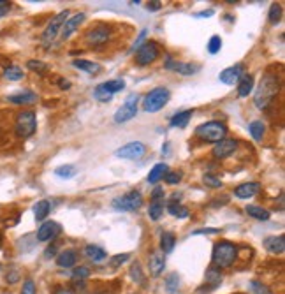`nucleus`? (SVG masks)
<instances>
[{
    "instance_id": "nucleus-46",
    "label": "nucleus",
    "mask_w": 285,
    "mask_h": 294,
    "mask_svg": "<svg viewBox=\"0 0 285 294\" xmlns=\"http://www.w3.org/2000/svg\"><path fill=\"white\" fill-rule=\"evenodd\" d=\"M130 277H132V280H136V284H142V282H145V277H142V271H141V264L137 263V261L130 266Z\"/></svg>"
},
{
    "instance_id": "nucleus-11",
    "label": "nucleus",
    "mask_w": 285,
    "mask_h": 294,
    "mask_svg": "<svg viewBox=\"0 0 285 294\" xmlns=\"http://www.w3.org/2000/svg\"><path fill=\"white\" fill-rule=\"evenodd\" d=\"M146 153V146L145 143L141 141H132V143H127V145H123L122 148H118L115 152L116 157H120V159H127V160H137L141 159L142 155Z\"/></svg>"
},
{
    "instance_id": "nucleus-50",
    "label": "nucleus",
    "mask_w": 285,
    "mask_h": 294,
    "mask_svg": "<svg viewBox=\"0 0 285 294\" xmlns=\"http://www.w3.org/2000/svg\"><path fill=\"white\" fill-rule=\"evenodd\" d=\"M18 280H20V271L13 270V271H9V273L6 275V282H7V284H16Z\"/></svg>"
},
{
    "instance_id": "nucleus-8",
    "label": "nucleus",
    "mask_w": 285,
    "mask_h": 294,
    "mask_svg": "<svg viewBox=\"0 0 285 294\" xmlns=\"http://www.w3.org/2000/svg\"><path fill=\"white\" fill-rule=\"evenodd\" d=\"M69 11H60L58 14H56L55 18H53L51 21L48 23V27L44 28V32H42V42H44L46 46H49L53 41L56 39V35L60 34V30H62V27H63V23H65V20L69 18Z\"/></svg>"
},
{
    "instance_id": "nucleus-29",
    "label": "nucleus",
    "mask_w": 285,
    "mask_h": 294,
    "mask_svg": "<svg viewBox=\"0 0 285 294\" xmlns=\"http://www.w3.org/2000/svg\"><path fill=\"white\" fill-rule=\"evenodd\" d=\"M166 292L167 294H181V278L178 273H169L166 277Z\"/></svg>"
},
{
    "instance_id": "nucleus-41",
    "label": "nucleus",
    "mask_w": 285,
    "mask_h": 294,
    "mask_svg": "<svg viewBox=\"0 0 285 294\" xmlns=\"http://www.w3.org/2000/svg\"><path fill=\"white\" fill-rule=\"evenodd\" d=\"M268 20H269V23H271V25L280 23V20H282V6H280V4H271V7H269Z\"/></svg>"
},
{
    "instance_id": "nucleus-15",
    "label": "nucleus",
    "mask_w": 285,
    "mask_h": 294,
    "mask_svg": "<svg viewBox=\"0 0 285 294\" xmlns=\"http://www.w3.org/2000/svg\"><path fill=\"white\" fill-rule=\"evenodd\" d=\"M238 148V141L236 139H222V141L215 143V146H213V157L215 159H227V157H231L234 152H236Z\"/></svg>"
},
{
    "instance_id": "nucleus-4",
    "label": "nucleus",
    "mask_w": 285,
    "mask_h": 294,
    "mask_svg": "<svg viewBox=\"0 0 285 294\" xmlns=\"http://www.w3.org/2000/svg\"><path fill=\"white\" fill-rule=\"evenodd\" d=\"M35 131H37V118H35L34 111L32 109L20 111L16 114V124H14V132H16L18 138L28 139L35 134Z\"/></svg>"
},
{
    "instance_id": "nucleus-60",
    "label": "nucleus",
    "mask_w": 285,
    "mask_h": 294,
    "mask_svg": "<svg viewBox=\"0 0 285 294\" xmlns=\"http://www.w3.org/2000/svg\"><path fill=\"white\" fill-rule=\"evenodd\" d=\"M0 270H2V264H0Z\"/></svg>"
},
{
    "instance_id": "nucleus-18",
    "label": "nucleus",
    "mask_w": 285,
    "mask_h": 294,
    "mask_svg": "<svg viewBox=\"0 0 285 294\" xmlns=\"http://www.w3.org/2000/svg\"><path fill=\"white\" fill-rule=\"evenodd\" d=\"M262 245H264V249L268 250L269 254H273V256H280V254H283V250H285V236L283 234L268 236V238L262 242Z\"/></svg>"
},
{
    "instance_id": "nucleus-24",
    "label": "nucleus",
    "mask_w": 285,
    "mask_h": 294,
    "mask_svg": "<svg viewBox=\"0 0 285 294\" xmlns=\"http://www.w3.org/2000/svg\"><path fill=\"white\" fill-rule=\"evenodd\" d=\"M85 256L90 261H94V263H102L108 257V252L99 245H87L85 247Z\"/></svg>"
},
{
    "instance_id": "nucleus-26",
    "label": "nucleus",
    "mask_w": 285,
    "mask_h": 294,
    "mask_svg": "<svg viewBox=\"0 0 285 294\" xmlns=\"http://www.w3.org/2000/svg\"><path fill=\"white\" fill-rule=\"evenodd\" d=\"M167 171H169V166H167L166 162L155 164V166L152 167V171H150V174L146 177V180H148L150 184H157V182H160L164 177H166Z\"/></svg>"
},
{
    "instance_id": "nucleus-33",
    "label": "nucleus",
    "mask_w": 285,
    "mask_h": 294,
    "mask_svg": "<svg viewBox=\"0 0 285 294\" xmlns=\"http://www.w3.org/2000/svg\"><path fill=\"white\" fill-rule=\"evenodd\" d=\"M248 132H250V136L255 139V141H262L264 132H266V125L262 124V120H254V122H250V125H248Z\"/></svg>"
},
{
    "instance_id": "nucleus-43",
    "label": "nucleus",
    "mask_w": 285,
    "mask_h": 294,
    "mask_svg": "<svg viewBox=\"0 0 285 294\" xmlns=\"http://www.w3.org/2000/svg\"><path fill=\"white\" fill-rule=\"evenodd\" d=\"M220 49H222V39H220V35H211V39L208 41V51L211 55H217Z\"/></svg>"
},
{
    "instance_id": "nucleus-32",
    "label": "nucleus",
    "mask_w": 285,
    "mask_h": 294,
    "mask_svg": "<svg viewBox=\"0 0 285 294\" xmlns=\"http://www.w3.org/2000/svg\"><path fill=\"white\" fill-rule=\"evenodd\" d=\"M88 277H90V268H87V266L74 268L73 273H70V282H73L74 285H83Z\"/></svg>"
},
{
    "instance_id": "nucleus-30",
    "label": "nucleus",
    "mask_w": 285,
    "mask_h": 294,
    "mask_svg": "<svg viewBox=\"0 0 285 294\" xmlns=\"http://www.w3.org/2000/svg\"><path fill=\"white\" fill-rule=\"evenodd\" d=\"M49 210H51V203L48 199H41L35 203L34 206V215H35V220L37 222H42L46 217L49 215Z\"/></svg>"
},
{
    "instance_id": "nucleus-3",
    "label": "nucleus",
    "mask_w": 285,
    "mask_h": 294,
    "mask_svg": "<svg viewBox=\"0 0 285 294\" xmlns=\"http://www.w3.org/2000/svg\"><path fill=\"white\" fill-rule=\"evenodd\" d=\"M195 136L204 143H219L226 139L227 136V127L224 122H204V124L195 127Z\"/></svg>"
},
{
    "instance_id": "nucleus-54",
    "label": "nucleus",
    "mask_w": 285,
    "mask_h": 294,
    "mask_svg": "<svg viewBox=\"0 0 285 294\" xmlns=\"http://www.w3.org/2000/svg\"><path fill=\"white\" fill-rule=\"evenodd\" d=\"M160 7H162V2H159V0H153V2L146 4V11H152V13H155V11H160Z\"/></svg>"
},
{
    "instance_id": "nucleus-28",
    "label": "nucleus",
    "mask_w": 285,
    "mask_h": 294,
    "mask_svg": "<svg viewBox=\"0 0 285 294\" xmlns=\"http://www.w3.org/2000/svg\"><path fill=\"white\" fill-rule=\"evenodd\" d=\"M222 270L217 266H209L208 270H206V284L209 285L211 289H215L217 285H220V282H222Z\"/></svg>"
},
{
    "instance_id": "nucleus-12",
    "label": "nucleus",
    "mask_w": 285,
    "mask_h": 294,
    "mask_svg": "<svg viewBox=\"0 0 285 294\" xmlns=\"http://www.w3.org/2000/svg\"><path fill=\"white\" fill-rule=\"evenodd\" d=\"M60 231H62V225L58 224V222L55 220H46L41 224V227L37 229V234H35V240L37 242H51V240H55L56 236L60 234Z\"/></svg>"
},
{
    "instance_id": "nucleus-57",
    "label": "nucleus",
    "mask_w": 285,
    "mask_h": 294,
    "mask_svg": "<svg viewBox=\"0 0 285 294\" xmlns=\"http://www.w3.org/2000/svg\"><path fill=\"white\" fill-rule=\"evenodd\" d=\"M56 254V245H49L48 249H46V252H44V257L46 259H49V257H53Z\"/></svg>"
},
{
    "instance_id": "nucleus-23",
    "label": "nucleus",
    "mask_w": 285,
    "mask_h": 294,
    "mask_svg": "<svg viewBox=\"0 0 285 294\" xmlns=\"http://www.w3.org/2000/svg\"><path fill=\"white\" fill-rule=\"evenodd\" d=\"M254 90V76L252 74H243L238 81V95L240 97H248Z\"/></svg>"
},
{
    "instance_id": "nucleus-10",
    "label": "nucleus",
    "mask_w": 285,
    "mask_h": 294,
    "mask_svg": "<svg viewBox=\"0 0 285 294\" xmlns=\"http://www.w3.org/2000/svg\"><path fill=\"white\" fill-rule=\"evenodd\" d=\"M109 39H111V28L108 25H95L87 32L85 41L88 46H104Z\"/></svg>"
},
{
    "instance_id": "nucleus-7",
    "label": "nucleus",
    "mask_w": 285,
    "mask_h": 294,
    "mask_svg": "<svg viewBox=\"0 0 285 294\" xmlns=\"http://www.w3.org/2000/svg\"><path fill=\"white\" fill-rule=\"evenodd\" d=\"M137 102H139V95L137 94H130L127 95L125 102L116 109L115 116V124H125V122H130L132 118H136L137 114Z\"/></svg>"
},
{
    "instance_id": "nucleus-59",
    "label": "nucleus",
    "mask_w": 285,
    "mask_h": 294,
    "mask_svg": "<svg viewBox=\"0 0 285 294\" xmlns=\"http://www.w3.org/2000/svg\"><path fill=\"white\" fill-rule=\"evenodd\" d=\"M101 294H113V292H101Z\"/></svg>"
},
{
    "instance_id": "nucleus-55",
    "label": "nucleus",
    "mask_w": 285,
    "mask_h": 294,
    "mask_svg": "<svg viewBox=\"0 0 285 294\" xmlns=\"http://www.w3.org/2000/svg\"><path fill=\"white\" fill-rule=\"evenodd\" d=\"M58 87L62 88V90H69V88L73 87V83H70L69 80H65V78H62V80H58Z\"/></svg>"
},
{
    "instance_id": "nucleus-31",
    "label": "nucleus",
    "mask_w": 285,
    "mask_h": 294,
    "mask_svg": "<svg viewBox=\"0 0 285 294\" xmlns=\"http://www.w3.org/2000/svg\"><path fill=\"white\" fill-rule=\"evenodd\" d=\"M247 213L250 215L252 218H255V220H269V217H271V213H269L266 208L262 206H257V204H248L247 206Z\"/></svg>"
},
{
    "instance_id": "nucleus-2",
    "label": "nucleus",
    "mask_w": 285,
    "mask_h": 294,
    "mask_svg": "<svg viewBox=\"0 0 285 294\" xmlns=\"http://www.w3.org/2000/svg\"><path fill=\"white\" fill-rule=\"evenodd\" d=\"M236 257H238V247L234 245V243L222 240V242H217L215 245H213V254H211L213 266L220 268V270L229 268V266H233Z\"/></svg>"
},
{
    "instance_id": "nucleus-5",
    "label": "nucleus",
    "mask_w": 285,
    "mask_h": 294,
    "mask_svg": "<svg viewBox=\"0 0 285 294\" xmlns=\"http://www.w3.org/2000/svg\"><path fill=\"white\" fill-rule=\"evenodd\" d=\"M169 99H171L169 88L157 87V88H153L150 94L145 95V99H142V109H145L146 113H157V111H160L167 102H169Z\"/></svg>"
},
{
    "instance_id": "nucleus-47",
    "label": "nucleus",
    "mask_w": 285,
    "mask_h": 294,
    "mask_svg": "<svg viewBox=\"0 0 285 294\" xmlns=\"http://www.w3.org/2000/svg\"><path fill=\"white\" fill-rule=\"evenodd\" d=\"M129 259H130V254H118V256H115L109 261V264H111V268H118V266H122L123 263H127Z\"/></svg>"
},
{
    "instance_id": "nucleus-48",
    "label": "nucleus",
    "mask_w": 285,
    "mask_h": 294,
    "mask_svg": "<svg viewBox=\"0 0 285 294\" xmlns=\"http://www.w3.org/2000/svg\"><path fill=\"white\" fill-rule=\"evenodd\" d=\"M21 294H37V287H35V282L32 280V278H27V280L23 282Z\"/></svg>"
},
{
    "instance_id": "nucleus-61",
    "label": "nucleus",
    "mask_w": 285,
    "mask_h": 294,
    "mask_svg": "<svg viewBox=\"0 0 285 294\" xmlns=\"http://www.w3.org/2000/svg\"><path fill=\"white\" fill-rule=\"evenodd\" d=\"M236 294H241V292H236Z\"/></svg>"
},
{
    "instance_id": "nucleus-20",
    "label": "nucleus",
    "mask_w": 285,
    "mask_h": 294,
    "mask_svg": "<svg viewBox=\"0 0 285 294\" xmlns=\"http://www.w3.org/2000/svg\"><path fill=\"white\" fill-rule=\"evenodd\" d=\"M7 100L13 104H16V106H27V104H34L37 102V94L32 90H20L16 92V94L9 95Z\"/></svg>"
},
{
    "instance_id": "nucleus-44",
    "label": "nucleus",
    "mask_w": 285,
    "mask_h": 294,
    "mask_svg": "<svg viewBox=\"0 0 285 294\" xmlns=\"http://www.w3.org/2000/svg\"><path fill=\"white\" fill-rule=\"evenodd\" d=\"M181 178H183L181 171H167L166 177H164V180H166L167 185H178L181 182Z\"/></svg>"
},
{
    "instance_id": "nucleus-34",
    "label": "nucleus",
    "mask_w": 285,
    "mask_h": 294,
    "mask_svg": "<svg viewBox=\"0 0 285 294\" xmlns=\"http://www.w3.org/2000/svg\"><path fill=\"white\" fill-rule=\"evenodd\" d=\"M55 174L62 180H70L78 174V167L74 164H63V166H58L55 169Z\"/></svg>"
},
{
    "instance_id": "nucleus-38",
    "label": "nucleus",
    "mask_w": 285,
    "mask_h": 294,
    "mask_svg": "<svg viewBox=\"0 0 285 294\" xmlns=\"http://www.w3.org/2000/svg\"><path fill=\"white\" fill-rule=\"evenodd\" d=\"M248 291L250 294H271V289L264 285L261 280H250L248 282Z\"/></svg>"
},
{
    "instance_id": "nucleus-42",
    "label": "nucleus",
    "mask_w": 285,
    "mask_h": 294,
    "mask_svg": "<svg viewBox=\"0 0 285 294\" xmlns=\"http://www.w3.org/2000/svg\"><path fill=\"white\" fill-rule=\"evenodd\" d=\"M27 67H28L30 71H34V73H39V74L46 73V71L49 69L48 64H44L42 60H28V62H27Z\"/></svg>"
},
{
    "instance_id": "nucleus-14",
    "label": "nucleus",
    "mask_w": 285,
    "mask_h": 294,
    "mask_svg": "<svg viewBox=\"0 0 285 294\" xmlns=\"http://www.w3.org/2000/svg\"><path fill=\"white\" fill-rule=\"evenodd\" d=\"M166 69L174 71V73L181 74V76H192V74H195V73L201 71V66L192 64V62H178V60H173L171 56H167Z\"/></svg>"
},
{
    "instance_id": "nucleus-27",
    "label": "nucleus",
    "mask_w": 285,
    "mask_h": 294,
    "mask_svg": "<svg viewBox=\"0 0 285 294\" xmlns=\"http://www.w3.org/2000/svg\"><path fill=\"white\" fill-rule=\"evenodd\" d=\"M174 245H176V236L173 232L166 231L160 236V252L166 256V254H171L174 250Z\"/></svg>"
},
{
    "instance_id": "nucleus-21",
    "label": "nucleus",
    "mask_w": 285,
    "mask_h": 294,
    "mask_svg": "<svg viewBox=\"0 0 285 294\" xmlns=\"http://www.w3.org/2000/svg\"><path fill=\"white\" fill-rule=\"evenodd\" d=\"M78 261V252L74 249H65L56 256V264L60 268H73Z\"/></svg>"
},
{
    "instance_id": "nucleus-39",
    "label": "nucleus",
    "mask_w": 285,
    "mask_h": 294,
    "mask_svg": "<svg viewBox=\"0 0 285 294\" xmlns=\"http://www.w3.org/2000/svg\"><path fill=\"white\" fill-rule=\"evenodd\" d=\"M164 213V204L160 201H152L150 203V208H148V215L152 220H159Z\"/></svg>"
},
{
    "instance_id": "nucleus-13",
    "label": "nucleus",
    "mask_w": 285,
    "mask_h": 294,
    "mask_svg": "<svg viewBox=\"0 0 285 294\" xmlns=\"http://www.w3.org/2000/svg\"><path fill=\"white\" fill-rule=\"evenodd\" d=\"M87 20V14L85 13H78L74 14V16L67 18L65 23H63L62 30H60V39L62 41H67V39H70L74 34H76V30L80 28V25L83 23V21Z\"/></svg>"
},
{
    "instance_id": "nucleus-49",
    "label": "nucleus",
    "mask_w": 285,
    "mask_h": 294,
    "mask_svg": "<svg viewBox=\"0 0 285 294\" xmlns=\"http://www.w3.org/2000/svg\"><path fill=\"white\" fill-rule=\"evenodd\" d=\"M146 34H148V30H146V28H142V30L139 32V35H137V39H136V41H134V44H132V49H130V51H136V49L139 48V46L142 44V41H145Z\"/></svg>"
},
{
    "instance_id": "nucleus-25",
    "label": "nucleus",
    "mask_w": 285,
    "mask_h": 294,
    "mask_svg": "<svg viewBox=\"0 0 285 294\" xmlns=\"http://www.w3.org/2000/svg\"><path fill=\"white\" fill-rule=\"evenodd\" d=\"M192 114H194V111L192 109H185V111H180V113H176L173 118L169 120L171 127H178V129H185L188 125V122H190Z\"/></svg>"
},
{
    "instance_id": "nucleus-19",
    "label": "nucleus",
    "mask_w": 285,
    "mask_h": 294,
    "mask_svg": "<svg viewBox=\"0 0 285 294\" xmlns=\"http://www.w3.org/2000/svg\"><path fill=\"white\" fill-rule=\"evenodd\" d=\"M259 191H261V184H257V182H247V184H241L234 189V196L240 197V199H250Z\"/></svg>"
},
{
    "instance_id": "nucleus-16",
    "label": "nucleus",
    "mask_w": 285,
    "mask_h": 294,
    "mask_svg": "<svg viewBox=\"0 0 285 294\" xmlns=\"http://www.w3.org/2000/svg\"><path fill=\"white\" fill-rule=\"evenodd\" d=\"M245 74V67L243 64H236V66H231L227 69H224L222 73L219 74V80L222 81L224 85H236L240 81V78Z\"/></svg>"
},
{
    "instance_id": "nucleus-1",
    "label": "nucleus",
    "mask_w": 285,
    "mask_h": 294,
    "mask_svg": "<svg viewBox=\"0 0 285 294\" xmlns=\"http://www.w3.org/2000/svg\"><path fill=\"white\" fill-rule=\"evenodd\" d=\"M278 90H280V83H278L276 74L266 73L254 94V104L259 109H266V107L275 100L276 95H278Z\"/></svg>"
},
{
    "instance_id": "nucleus-56",
    "label": "nucleus",
    "mask_w": 285,
    "mask_h": 294,
    "mask_svg": "<svg viewBox=\"0 0 285 294\" xmlns=\"http://www.w3.org/2000/svg\"><path fill=\"white\" fill-rule=\"evenodd\" d=\"M213 14H215L213 9H206V11H201V13H195V18H209Z\"/></svg>"
},
{
    "instance_id": "nucleus-6",
    "label": "nucleus",
    "mask_w": 285,
    "mask_h": 294,
    "mask_svg": "<svg viewBox=\"0 0 285 294\" xmlns=\"http://www.w3.org/2000/svg\"><path fill=\"white\" fill-rule=\"evenodd\" d=\"M111 206L118 211H136L142 206V196L139 191H130L111 201Z\"/></svg>"
},
{
    "instance_id": "nucleus-51",
    "label": "nucleus",
    "mask_w": 285,
    "mask_h": 294,
    "mask_svg": "<svg viewBox=\"0 0 285 294\" xmlns=\"http://www.w3.org/2000/svg\"><path fill=\"white\" fill-rule=\"evenodd\" d=\"M220 229L217 227H204V229H197V231H194V234H219Z\"/></svg>"
},
{
    "instance_id": "nucleus-45",
    "label": "nucleus",
    "mask_w": 285,
    "mask_h": 294,
    "mask_svg": "<svg viewBox=\"0 0 285 294\" xmlns=\"http://www.w3.org/2000/svg\"><path fill=\"white\" fill-rule=\"evenodd\" d=\"M202 182H204L209 189H220L222 187V180L217 178L215 174H211V173H206L204 177H202Z\"/></svg>"
},
{
    "instance_id": "nucleus-9",
    "label": "nucleus",
    "mask_w": 285,
    "mask_h": 294,
    "mask_svg": "<svg viewBox=\"0 0 285 294\" xmlns=\"http://www.w3.org/2000/svg\"><path fill=\"white\" fill-rule=\"evenodd\" d=\"M159 55H160L159 44L155 41H146L136 49V62L141 67L150 66V64H153L159 58Z\"/></svg>"
},
{
    "instance_id": "nucleus-17",
    "label": "nucleus",
    "mask_w": 285,
    "mask_h": 294,
    "mask_svg": "<svg viewBox=\"0 0 285 294\" xmlns=\"http://www.w3.org/2000/svg\"><path fill=\"white\" fill-rule=\"evenodd\" d=\"M148 270L153 278L160 277L166 270V256L162 252H153L148 259Z\"/></svg>"
},
{
    "instance_id": "nucleus-37",
    "label": "nucleus",
    "mask_w": 285,
    "mask_h": 294,
    "mask_svg": "<svg viewBox=\"0 0 285 294\" xmlns=\"http://www.w3.org/2000/svg\"><path fill=\"white\" fill-rule=\"evenodd\" d=\"M4 78L9 81H20L21 78H23V71L18 66H7L6 69H4Z\"/></svg>"
},
{
    "instance_id": "nucleus-40",
    "label": "nucleus",
    "mask_w": 285,
    "mask_h": 294,
    "mask_svg": "<svg viewBox=\"0 0 285 294\" xmlns=\"http://www.w3.org/2000/svg\"><path fill=\"white\" fill-rule=\"evenodd\" d=\"M104 87L108 88L113 95H115V94H118V92H122L123 88H125V81H123L122 78H116V80L104 81Z\"/></svg>"
},
{
    "instance_id": "nucleus-22",
    "label": "nucleus",
    "mask_w": 285,
    "mask_h": 294,
    "mask_svg": "<svg viewBox=\"0 0 285 294\" xmlns=\"http://www.w3.org/2000/svg\"><path fill=\"white\" fill-rule=\"evenodd\" d=\"M73 66L76 67V69L85 71V73L92 74V76H94V74H97V73H101V71H102L101 64L92 62V60H83V58H76V60H73Z\"/></svg>"
},
{
    "instance_id": "nucleus-36",
    "label": "nucleus",
    "mask_w": 285,
    "mask_h": 294,
    "mask_svg": "<svg viewBox=\"0 0 285 294\" xmlns=\"http://www.w3.org/2000/svg\"><path fill=\"white\" fill-rule=\"evenodd\" d=\"M94 99L99 100V102H109V100L113 99V94L104 87V83H101V85H97V87H95Z\"/></svg>"
},
{
    "instance_id": "nucleus-58",
    "label": "nucleus",
    "mask_w": 285,
    "mask_h": 294,
    "mask_svg": "<svg viewBox=\"0 0 285 294\" xmlns=\"http://www.w3.org/2000/svg\"><path fill=\"white\" fill-rule=\"evenodd\" d=\"M53 294H76V292L69 287H58V289H55V292Z\"/></svg>"
},
{
    "instance_id": "nucleus-35",
    "label": "nucleus",
    "mask_w": 285,
    "mask_h": 294,
    "mask_svg": "<svg viewBox=\"0 0 285 294\" xmlns=\"http://www.w3.org/2000/svg\"><path fill=\"white\" fill-rule=\"evenodd\" d=\"M167 211L176 218H187L188 215H190V210H188L187 206H183L181 203H171L169 206H167Z\"/></svg>"
},
{
    "instance_id": "nucleus-53",
    "label": "nucleus",
    "mask_w": 285,
    "mask_h": 294,
    "mask_svg": "<svg viewBox=\"0 0 285 294\" xmlns=\"http://www.w3.org/2000/svg\"><path fill=\"white\" fill-rule=\"evenodd\" d=\"M11 11V2L7 0H0V18H4Z\"/></svg>"
},
{
    "instance_id": "nucleus-52",
    "label": "nucleus",
    "mask_w": 285,
    "mask_h": 294,
    "mask_svg": "<svg viewBox=\"0 0 285 294\" xmlns=\"http://www.w3.org/2000/svg\"><path fill=\"white\" fill-rule=\"evenodd\" d=\"M166 194V191H164V187H155L152 192V201H160Z\"/></svg>"
}]
</instances>
